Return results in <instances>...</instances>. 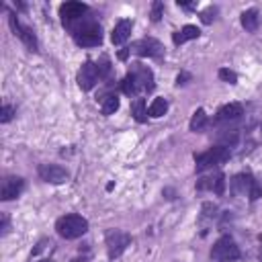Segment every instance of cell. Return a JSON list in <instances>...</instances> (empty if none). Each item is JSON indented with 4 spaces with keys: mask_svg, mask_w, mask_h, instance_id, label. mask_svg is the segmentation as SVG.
Returning a JSON list of instances; mask_svg holds the SVG:
<instances>
[{
    "mask_svg": "<svg viewBox=\"0 0 262 262\" xmlns=\"http://www.w3.org/2000/svg\"><path fill=\"white\" fill-rule=\"evenodd\" d=\"M213 18H215V8H213V6L201 12V20H203V23H207V25H209V23H211Z\"/></svg>",
    "mask_w": 262,
    "mask_h": 262,
    "instance_id": "27",
    "label": "cell"
},
{
    "mask_svg": "<svg viewBox=\"0 0 262 262\" xmlns=\"http://www.w3.org/2000/svg\"><path fill=\"white\" fill-rule=\"evenodd\" d=\"M190 78H192L190 74H186V72H180V74H178V78H176V84H178V86H180V84H186V80H190Z\"/></svg>",
    "mask_w": 262,
    "mask_h": 262,
    "instance_id": "29",
    "label": "cell"
},
{
    "mask_svg": "<svg viewBox=\"0 0 262 262\" xmlns=\"http://www.w3.org/2000/svg\"><path fill=\"white\" fill-rule=\"evenodd\" d=\"M8 25H10V29H12V33L25 43V47L29 49V51H37V37H35V33H33V29L31 27H25L18 18H16V14H8Z\"/></svg>",
    "mask_w": 262,
    "mask_h": 262,
    "instance_id": "9",
    "label": "cell"
},
{
    "mask_svg": "<svg viewBox=\"0 0 262 262\" xmlns=\"http://www.w3.org/2000/svg\"><path fill=\"white\" fill-rule=\"evenodd\" d=\"M227 160H229V149L223 147V145H213V147H209L207 151L194 156V168H196V172H205V170H209V168L221 166V164L227 162Z\"/></svg>",
    "mask_w": 262,
    "mask_h": 262,
    "instance_id": "4",
    "label": "cell"
},
{
    "mask_svg": "<svg viewBox=\"0 0 262 262\" xmlns=\"http://www.w3.org/2000/svg\"><path fill=\"white\" fill-rule=\"evenodd\" d=\"M74 37V41L80 45V47H96L100 45L102 41V31H100V25L90 18V16H82L74 23H68L66 25Z\"/></svg>",
    "mask_w": 262,
    "mask_h": 262,
    "instance_id": "2",
    "label": "cell"
},
{
    "mask_svg": "<svg viewBox=\"0 0 262 262\" xmlns=\"http://www.w3.org/2000/svg\"><path fill=\"white\" fill-rule=\"evenodd\" d=\"M260 242H262V235H260Z\"/></svg>",
    "mask_w": 262,
    "mask_h": 262,
    "instance_id": "34",
    "label": "cell"
},
{
    "mask_svg": "<svg viewBox=\"0 0 262 262\" xmlns=\"http://www.w3.org/2000/svg\"><path fill=\"white\" fill-rule=\"evenodd\" d=\"M131 29H133V23H131L129 18H121V20L117 23V27L113 29L111 41H113L115 45H121V43H125V41L129 39V35H131Z\"/></svg>",
    "mask_w": 262,
    "mask_h": 262,
    "instance_id": "15",
    "label": "cell"
},
{
    "mask_svg": "<svg viewBox=\"0 0 262 262\" xmlns=\"http://www.w3.org/2000/svg\"><path fill=\"white\" fill-rule=\"evenodd\" d=\"M100 80V72H98V66L92 63V61H84L82 68L78 70V86L82 90H92L96 86V82Z\"/></svg>",
    "mask_w": 262,
    "mask_h": 262,
    "instance_id": "10",
    "label": "cell"
},
{
    "mask_svg": "<svg viewBox=\"0 0 262 262\" xmlns=\"http://www.w3.org/2000/svg\"><path fill=\"white\" fill-rule=\"evenodd\" d=\"M199 35H201V29H199V27H194V25H186V27H182L180 31L172 33V41H174V45H182V43H186V41L196 39Z\"/></svg>",
    "mask_w": 262,
    "mask_h": 262,
    "instance_id": "17",
    "label": "cell"
},
{
    "mask_svg": "<svg viewBox=\"0 0 262 262\" xmlns=\"http://www.w3.org/2000/svg\"><path fill=\"white\" fill-rule=\"evenodd\" d=\"M37 172H39V178L49 182V184H63L70 178L68 170L57 166V164H41Z\"/></svg>",
    "mask_w": 262,
    "mask_h": 262,
    "instance_id": "11",
    "label": "cell"
},
{
    "mask_svg": "<svg viewBox=\"0 0 262 262\" xmlns=\"http://www.w3.org/2000/svg\"><path fill=\"white\" fill-rule=\"evenodd\" d=\"M12 117H14V106L4 104V106H2V111H0V123H8Z\"/></svg>",
    "mask_w": 262,
    "mask_h": 262,
    "instance_id": "25",
    "label": "cell"
},
{
    "mask_svg": "<svg viewBox=\"0 0 262 262\" xmlns=\"http://www.w3.org/2000/svg\"><path fill=\"white\" fill-rule=\"evenodd\" d=\"M117 108H119V96L117 94L100 96V111H102V115H113Z\"/></svg>",
    "mask_w": 262,
    "mask_h": 262,
    "instance_id": "19",
    "label": "cell"
},
{
    "mask_svg": "<svg viewBox=\"0 0 262 262\" xmlns=\"http://www.w3.org/2000/svg\"><path fill=\"white\" fill-rule=\"evenodd\" d=\"M231 192L235 196H248L254 203L262 196V186L254 180L252 174H235L231 178Z\"/></svg>",
    "mask_w": 262,
    "mask_h": 262,
    "instance_id": "5",
    "label": "cell"
},
{
    "mask_svg": "<svg viewBox=\"0 0 262 262\" xmlns=\"http://www.w3.org/2000/svg\"><path fill=\"white\" fill-rule=\"evenodd\" d=\"M211 258H213V260H219V262L237 260V258H239V248H237V244L233 242V237L221 235V237L213 244V248H211Z\"/></svg>",
    "mask_w": 262,
    "mask_h": 262,
    "instance_id": "6",
    "label": "cell"
},
{
    "mask_svg": "<svg viewBox=\"0 0 262 262\" xmlns=\"http://www.w3.org/2000/svg\"><path fill=\"white\" fill-rule=\"evenodd\" d=\"M129 53L139 55V57H162V53H164V45H162L158 39L145 37V39H139V41L131 43Z\"/></svg>",
    "mask_w": 262,
    "mask_h": 262,
    "instance_id": "8",
    "label": "cell"
},
{
    "mask_svg": "<svg viewBox=\"0 0 262 262\" xmlns=\"http://www.w3.org/2000/svg\"><path fill=\"white\" fill-rule=\"evenodd\" d=\"M166 111H168V100H166L164 96H158V98H154V102L149 104L147 115H149V117H154V119H158V117L166 115Z\"/></svg>",
    "mask_w": 262,
    "mask_h": 262,
    "instance_id": "20",
    "label": "cell"
},
{
    "mask_svg": "<svg viewBox=\"0 0 262 262\" xmlns=\"http://www.w3.org/2000/svg\"><path fill=\"white\" fill-rule=\"evenodd\" d=\"M162 12H164V4H162V2H154V4H151V14H149L151 20L158 23V20L162 18Z\"/></svg>",
    "mask_w": 262,
    "mask_h": 262,
    "instance_id": "26",
    "label": "cell"
},
{
    "mask_svg": "<svg viewBox=\"0 0 262 262\" xmlns=\"http://www.w3.org/2000/svg\"><path fill=\"white\" fill-rule=\"evenodd\" d=\"M242 115H244V106L239 102H229L217 111L215 121H233V119H239Z\"/></svg>",
    "mask_w": 262,
    "mask_h": 262,
    "instance_id": "16",
    "label": "cell"
},
{
    "mask_svg": "<svg viewBox=\"0 0 262 262\" xmlns=\"http://www.w3.org/2000/svg\"><path fill=\"white\" fill-rule=\"evenodd\" d=\"M219 78H221L223 82H227V84H235V82H237V74L231 72V70H227V68H221V70H219Z\"/></svg>",
    "mask_w": 262,
    "mask_h": 262,
    "instance_id": "24",
    "label": "cell"
},
{
    "mask_svg": "<svg viewBox=\"0 0 262 262\" xmlns=\"http://www.w3.org/2000/svg\"><path fill=\"white\" fill-rule=\"evenodd\" d=\"M41 262H51V260H41Z\"/></svg>",
    "mask_w": 262,
    "mask_h": 262,
    "instance_id": "33",
    "label": "cell"
},
{
    "mask_svg": "<svg viewBox=\"0 0 262 262\" xmlns=\"http://www.w3.org/2000/svg\"><path fill=\"white\" fill-rule=\"evenodd\" d=\"M131 115L137 123H145L147 121V111H145V100L143 98H135L131 102Z\"/></svg>",
    "mask_w": 262,
    "mask_h": 262,
    "instance_id": "21",
    "label": "cell"
},
{
    "mask_svg": "<svg viewBox=\"0 0 262 262\" xmlns=\"http://www.w3.org/2000/svg\"><path fill=\"white\" fill-rule=\"evenodd\" d=\"M25 188V180L20 176H6L2 180V190H0V199L2 201H12L16 196H20Z\"/></svg>",
    "mask_w": 262,
    "mask_h": 262,
    "instance_id": "13",
    "label": "cell"
},
{
    "mask_svg": "<svg viewBox=\"0 0 262 262\" xmlns=\"http://www.w3.org/2000/svg\"><path fill=\"white\" fill-rule=\"evenodd\" d=\"M55 231L63 239H76V237H82L88 231V221L78 213H68V215H61L55 221Z\"/></svg>",
    "mask_w": 262,
    "mask_h": 262,
    "instance_id": "3",
    "label": "cell"
},
{
    "mask_svg": "<svg viewBox=\"0 0 262 262\" xmlns=\"http://www.w3.org/2000/svg\"><path fill=\"white\" fill-rule=\"evenodd\" d=\"M127 55H129V47H125V49L119 51V59H127Z\"/></svg>",
    "mask_w": 262,
    "mask_h": 262,
    "instance_id": "31",
    "label": "cell"
},
{
    "mask_svg": "<svg viewBox=\"0 0 262 262\" xmlns=\"http://www.w3.org/2000/svg\"><path fill=\"white\" fill-rule=\"evenodd\" d=\"M205 125H207V115H205L203 108H196V111L192 113V117H190L188 127H190V131H201Z\"/></svg>",
    "mask_w": 262,
    "mask_h": 262,
    "instance_id": "22",
    "label": "cell"
},
{
    "mask_svg": "<svg viewBox=\"0 0 262 262\" xmlns=\"http://www.w3.org/2000/svg\"><path fill=\"white\" fill-rule=\"evenodd\" d=\"M242 27L246 29V31H250V33H254L256 29H258V23H260V14H258V10L256 8H250V10H244L242 12Z\"/></svg>",
    "mask_w": 262,
    "mask_h": 262,
    "instance_id": "18",
    "label": "cell"
},
{
    "mask_svg": "<svg viewBox=\"0 0 262 262\" xmlns=\"http://www.w3.org/2000/svg\"><path fill=\"white\" fill-rule=\"evenodd\" d=\"M176 4L182 6V8H196V2H184V0H178Z\"/></svg>",
    "mask_w": 262,
    "mask_h": 262,
    "instance_id": "30",
    "label": "cell"
},
{
    "mask_svg": "<svg viewBox=\"0 0 262 262\" xmlns=\"http://www.w3.org/2000/svg\"><path fill=\"white\" fill-rule=\"evenodd\" d=\"M237 141V131L235 129H231V131H227V133H223L221 137H219V145H223V147H227L229 149V145H233Z\"/></svg>",
    "mask_w": 262,
    "mask_h": 262,
    "instance_id": "23",
    "label": "cell"
},
{
    "mask_svg": "<svg viewBox=\"0 0 262 262\" xmlns=\"http://www.w3.org/2000/svg\"><path fill=\"white\" fill-rule=\"evenodd\" d=\"M104 244H106L108 258H119L131 244V235L123 229H108L104 233Z\"/></svg>",
    "mask_w": 262,
    "mask_h": 262,
    "instance_id": "7",
    "label": "cell"
},
{
    "mask_svg": "<svg viewBox=\"0 0 262 262\" xmlns=\"http://www.w3.org/2000/svg\"><path fill=\"white\" fill-rule=\"evenodd\" d=\"M215 211H217L215 205H211V203H205V205H203V215H205V217H213Z\"/></svg>",
    "mask_w": 262,
    "mask_h": 262,
    "instance_id": "28",
    "label": "cell"
},
{
    "mask_svg": "<svg viewBox=\"0 0 262 262\" xmlns=\"http://www.w3.org/2000/svg\"><path fill=\"white\" fill-rule=\"evenodd\" d=\"M6 227H8V217L2 215V231H4V233H6Z\"/></svg>",
    "mask_w": 262,
    "mask_h": 262,
    "instance_id": "32",
    "label": "cell"
},
{
    "mask_svg": "<svg viewBox=\"0 0 262 262\" xmlns=\"http://www.w3.org/2000/svg\"><path fill=\"white\" fill-rule=\"evenodd\" d=\"M121 88L127 96L137 98L143 92H149L154 88V72L147 66L141 63H133L131 70L127 72V76L121 82Z\"/></svg>",
    "mask_w": 262,
    "mask_h": 262,
    "instance_id": "1",
    "label": "cell"
},
{
    "mask_svg": "<svg viewBox=\"0 0 262 262\" xmlns=\"http://www.w3.org/2000/svg\"><path fill=\"white\" fill-rule=\"evenodd\" d=\"M86 12H88V6H86V4H82V2H74V0L63 2V4L59 6V16H61L63 25L74 23V20H78V18L86 16Z\"/></svg>",
    "mask_w": 262,
    "mask_h": 262,
    "instance_id": "12",
    "label": "cell"
},
{
    "mask_svg": "<svg viewBox=\"0 0 262 262\" xmlns=\"http://www.w3.org/2000/svg\"><path fill=\"white\" fill-rule=\"evenodd\" d=\"M196 190H213L215 194H223L225 192V176L221 172L211 174V176H203L196 182Z\"/></svg>",
    "mask_w": 262,
    "mask_h": 262,
    "instance_id": "14",
    "label": "cell"
}]
</instances>
